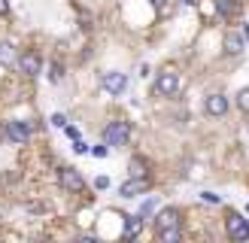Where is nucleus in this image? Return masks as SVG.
<instances>
[{
	"mask_svg": "<svg viewBox=\"0 0 249 243\" xmlns=\"http://www.w3.org/2000/svg\"><path fill=\"white\" fill-rule=\"evenodd\" d=\"M237 106H240V113L249 116V88H240V94H237Z\"/></svg>",
	"mask_w": 249,
	"mask_h": 243,
	"instance_id": "obj_15",
	"label": "nucleus"
},
{
	"mask_svg": "<svg viewBox=\"0 0 249 243\" xmlns=\"http://www.w3.org/2000/svg\"><path fill=\"white\" fill-rule=\"evenodd\" d=\"M6 137L12 143H24L31 137V128L28 125H21V122H6Z\"/></svg>",
	"mask_w": 249,
	"mask_h": 243,
	"instance_id": "obj_10",
	"label": "nucleus"
},
{
	"mask_svg": "<svg viewBox=\"0 0 249 243\" xmlns=\"http://www.w3.org/2000/svg\"><path fill=\"white\" fill-rule=\"evenodd\" d=\"M16 64V49L12 43H0V67H12Z\"/></svg>",
	"mask_w": 249,
	"mask_h": 243,
	"instance_id": "obj_14",
	"label": "nucleus"
},
{
	"mask_svg": "<svg viewBox=\"0 0 249 243\" xmlns=\"http://www.w3.org/2000/svg\"><path fill=\"white\" fill-rule=\"evenodd\" d=\"M101 85L109 91V94H124L128 91V76L124 73H119V70H109V73H104V79H101Z\"/></svg>",
	"mask_w": 249,
	"mask_h": 243,
	"instance_id": "obj_5",
	"label": "nucleus"
},
{
	"mask_svg": "<svg viewBox=\"0 0 249 243\" xmlns=\"http://www.w3.org/2000/svg\"><path fill=\"white\" fill-rule=\"evenodd\" d=\"M152 213H155V198H146V201H143V207H140V216H143V219H149Z\"/></svg>",
	"mask_w": 249,
	"mask_h": 243,
	"instance_id": "obj_16",
	"label": "nucleus"
},
{
	"mask_svg": "<svg viewBox=\"0 0 249 243\" xmlns=\"http://www.w3.org/2000/svg\"><path fill=\"white\" fill-rule=\"evenodd\" d=\"M243 49H246L243 34H237V31L225 34V55H243Z\"/></svg>",
	"mask_w": 249,
	"mask_h": 243,
	"instance_id": "obj_9",
	"label": "nucleus"
},
{
	"mask_svg": "<svg viewBox=\"0 0 249 243\" xmlns=\"http://www.w3.org/2000/svg\"><path fill=\"white\" fill-rule=\"evenodd\" d=\"M128 137H131L128 122H109V125L104 128V143L107 146H124Z\"/></svg>",
	"mask_w": 249,
	"mask_h": 243,
	"instance_id": "obj_3",
	"label": "nucleus"
},
{
	"mask_svg": "<svg viewBox=\"0 0 249 243\" xmlns=\"http://www.w3.org/2000/svg\"><path fill=\"white\" fill-rule=\"evenodd\" d=\"M91 155L94 158H104L107 155V146H91Z\"/></svg>",
	"mask_w": 249,
	"mask_h": 243,
	"instance_id": "obj_21",
	"label": "nucleus"
},
{
	"mask_svg": "<svg viewBox=\"0 0 249 243\" xmlns=\"http://www.w3.org/2000/svg\"><path fill=\"white\" fill-rule=\"evenodd\" d=\"M225 231L231 240H249V222L240 216V213H228L225 219Z\"/></svg>",
	"mask_w": 249,
	"mask_h": 243,
	"instance_id": "obj_4",
	"label": "nucleus"
},
{
	"mask_svg": "<svg viewBox=\"0 0 249 243\" xmlns=\"http://www.w3.org/2000/svg\"><path fill=\"white\" fill-rule=\"evenodd\" d=\"M49 79H52V82L61 79V64H52V73H49Z\"/></svg>",
	"mask_w": 249,
	"mask_h": 243,
	"instance_id": "obj_20",
	"label": "nucleus"
},
{
	"mask_svg": "<svg viewBox=\"0 0 249 243\" xmlns=\"http://www.w3.org/2000/svg\"><path fill=\"white\" fill-rule=\"evenodd\" d=\"M140 228H143V216H124V237L128 240L140 234Z\"/></svg>",
	"mask_w": 249,
	"mask_h": 243,
	"instance_id": "obj_12",
	"label": "nucleus"
},
{
	"mask_svg": "<svg viewBox=\"0 0 249 243\" xmlns=\"http://www.w3.org/2000/svg\"><path fill=\"white\" fill-rule=\"evenodd\" d=\"M64 131H67V137H70V140H79V128H73V125H67Z\"/></svg>",
	"mask_w": 249,
	"mask_h": 243,
	"instance_id": "obj_22",
	"label": "nucleus"
},
{
	"mask_svg": "<svg viewBox=\"0 0 249 243\" xmlns=\"http://www.w3.org/2000/svg\"><path fill=\"white\" fill-rule=\"evenodd\" d=\"M201 198H204L207 204H222V198H219V194H213V191H204Z\"/></svg>",
	"mask_w": 249,
	"mask_h": 243,
	"instance_id": "obj_18",
	"label": "nucleus"
},
{
	"mask_svg": "<svg viewBox=\"0 0 249 243\" xmlns=\"http://www.w3.org/2000/svg\"><path fill=\"white\" fill-rule=\"evenodd\" d=\"M216 9H219V16L231 18V16H237V12H240V3H237V0H216Z\"/></svg>",
	"mask_w": 249,
	"mask_h": 243,
	"instance_id": "obj_13",
	"label": "nucleus"
},
{
	"mask_svg": "<svg viewBox=\"0 0 249 243\" xmlns=\"http://www.w3.org/2000/svg\"><path fill=\"white\" fill-rule=\"evenodd\" d=\"M146 189H149L146 176H131L128 182L119 186V194H122V198H137V194H146Z\"/></svg>",
	"mask_w": 249,
	"mask_h": 243,
	"instance_id": "obj_6",
	"label": "nucleus"
},
{
	"mask_svg": "<svg viewBox=\"0 0 249 243\" xmlns=\"http://www.w3.org/2000/svg\"><path fill=\"white\" fill-rule=\"evenodd\" d=\"M61 186H64L67 191H82L85 189V179L79 176V170L64 167V170H61Z\"/></svg>",
	"mask_w": 249,
	"mask_h": 243,
	"instance_id": "obj_7",
	"label": "nucleus"
},
{
	"mask_svg": "<svg viewBox=\"0 0 249 243\" xmlns=\"http://www.w3.org/2000/svg\"><path fill=\"white\" fill-rule=\"evenodd\" d=\"M131 176H143V158H134L131 161Z\"/></svg>",
	"mask_w": 249,
	"mask_h": 243,
	"instance_id": "obj_17",
	"label": "nucleus"
},
{
	"mask_svg": "<svg viewBox=\"0 0 249 243\" xmlns=\"http://www.w3.org/2000/svg\"><path fill=\"white\" fill-rule=\"evenodd\" d=\"M6 9H9V0H0V16H6Z\"/></svg>",
	"mask_w": 249,
	"mask_h": 243,
	"instance_id": "obj_23",
	"label": "nucleus"
},
{
	"mask_svg": "<svg viewBox=\"0 0 249 243\" xmlns=\"http://www.w3.org/2000/svg\"><path fill=\"white\" fill-rule=\"evenodd\" d=\"M155 91L161 97H177L179 94V73L173 67H164L158 73V79H155Z\"/></svg>",
	"mask_w": 249,
	"mask_h": 243,
	"instance_id": "obj_2",
	"label": "nucleus"
},
{
	"mask_svg": "<svg viewBox=\"0 0 249 243\" xmlns=\"http://www.w3.org/2000/svg\"><path fill=\"white\" fill-rule=\"evenodd\" d=\"M155 237L161 243H177L182 237L179 231V213L177 210H161L158 219H155Z\"/></svg>",
	"mask_w": 249,
	"mask_h": 243,
	"instance_id": "obj_1",
	"label": "nucleus"
},
{
	"mask_svg": "<svg viewBox=\"0 0 249 243\" xmlns=\"http://www.w3.org/2000/svg\"><path fill=\"white\" fill-rule=\"evenodd\" d=\"M18 70L24 73V76H36V73L43 70V61H40V55H34V52L21 55V58H18Z\"/></svg>",
	"mask_w": 249,
	"mask_h": 243,
	"instance_id": "obj_8",
	"label": "nucleus"
},
{
	"mask_svg": "<svg viewBox=\"0 0 249 243\" xmlns=\"http://www.w3.org/2000/svg\"><path fill=\"white\" fill-rule=\"evenodd\" d=\"M52 125H55V128H67V119L61 116V113H55V116H52Z\"/></svg>",
	"mask_w": 249,
	"mask_h": 243,
	"instance_id": "obj_19",
	"label": "nucleus"
},
{
	"mask_svg": "<svg viewBox=\"0 0 249 243\" xmlns=\"http://www.w3.org/2000/svg\"><path fill=\"white\" fill-rule=\"evenodd\" d=\"M225 113H228V97L210 94L207 97V116H225Z\"/></svg>",
	"mask_w": 249,
	"mask_h": 243,
	"instance_id": "obj_11",
	"label": "nucleus"
}]
</instances>
